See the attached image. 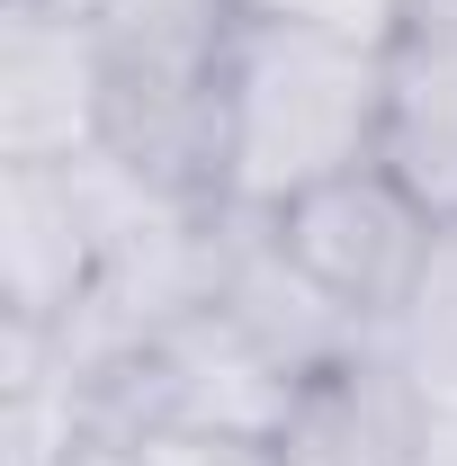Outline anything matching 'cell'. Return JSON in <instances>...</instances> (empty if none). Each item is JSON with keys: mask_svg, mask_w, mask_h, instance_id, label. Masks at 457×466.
Here are the masks:
<instances>
[{"mask_svg": "<svg viewBox=\"0 0 457 466\" xmlns=\"http://www.w3.org/2000/svg\"><path fill=\"white\" fill-rule=\"evenodd\" d=\"M386 55L260 27L233 9L225 108H216V216H279L305 188L377 162Z\"/></svg>", "mask_w": 457, "mask_h": 466, "instance_id": "obj_1", "label": "cell"}, {"mask_svg": "<svg viewBox=\"0 0 457 466\" xmlns=\"http://www.w3.org/2000/svg\"><path fill=\"white\" fill-rule=\"evenodd\" d=\"M99 18V153L216 216L233 0H90Z\"/></svg>", "mask_w": 457, "mask_h": 466, "instance_id": "obj_2", "label": "cell"}, {"mask_svg": "<svg viewBox=\"0 0 457 466\" xmlns=\"http://www.w3.org/2000/svg\"><path fill=\"white\" fill-rule=\"evenodd\" d=\"M296 386L269 350L233 323L225 305H188L179 323H162L153 341H135L126 359L90 368L72 386L81 431H117V440H225V449H279Z\"/></svg>", "mask_w": 457, "mask_h": 466, "instance_id": "obj_3", "label": "cell"}, {"mask_svg": "<svg viewBox=\"0 0 457 466\" xmlns=\"http://www.w3.org/2000/svg\"><path fill=\"white\" fill-rule=\"evenodd\" d=\"M269 233L296 251L305 279H323L359 323L386 332L395 305L412 296V269H421V251H431L440 225H431V207L386 162H368V171H341V179H323V188H305L296 207H279Z\"/></svg>", "mask_w": 457, "mask_h": 466, "instance_id": "obj_4", "label": "cell"}, {"mask_svg": "<svg viewBox=\"0 0 457 466\" xmlns=\"http://www.w3.org/2000/svg\"><path fill=\"white\" fill-rule=\"evenodd\" d=\"M99 153V18L90 0H9L0 18V162Z\"/></svg>", "mask_w": 457, "mask_h": 466, "instance_id": "obj_5", "label": "cell"}, {"mask_svg": "<svg viewBox=\"0 0 457 466\" xmlns=\"http://www.w3.org/2000/svg\"><path fill=\"white\" fill-rule=\"evenodd\" d=\"M216 305L287 377H323L377 341V323H359L323 279L296 269V251L269 233V216H216Z\"/></svg>", "mask_w": 457, "mask_h": 466, "instance_id": "obj_6", "label": "cell"}, {"mask_svg": "<svg viewBox=\"0 0 457 466\" xmlns=\"http://www.w3.org/2000/svg\"><path fill=\"white\" fill-rule=\"evenodd\" d=\"M431 421H440V395L377 332L359 359H341V368L296 386V412H287L269 458L279 466H421Z\"/></svg>", "mask_w": 457, "mask_h": 466, "instance_id": "obj_7", "label": "cell"}, {"mask_svg": "<svg viewBox=\"0 0 457 466\" xmlns=\"http://www.w3.org/2000/svg\"><path fill=\"white\" fill-rule=\"evenodd\" d=\"M377 162L431 207V225H457V0L421 9L386 55V126Z\"/></svg>", "mask_w": 457, "mask_h": 466, "instance_id": "obj_8", "label": "cell"}, {"mask_svg": "<svg viewBox=\"0 0 457 466\" xmlns=\"http://www.w3.org/2000/svg\"><path fill=\"white\" fill-rule=\"evenodd\" d=\"M386 350L431 386V395H457V225L431 233L421 269H412V296L386 323Z\"/></svg>", "mask_w": 457, "mask_h": 466, "instance_id": "obj_9", "label": "cell"}, {"mask_svg": "<svg viewBox=\"0 0 457 466\" xmlns=\"http://www.w3.org/2000/svg\"><path fill=\"white\" fill-rule=\"evenodd\" d=\"M260 27H296V36H332V46H377L395 55L403 27L421 18V0H233Z\"/></svg>", "mask_w": 457, "mask_h": 466, "instance_id": "obj_10", "label": "cell"}, {"mask_svg": "<svg viewBox=\"0 0 457 466\" xmlns=\"http://www.w3.org/2000/svg\"><path fill=\"white\" fill-rule=\"evenodd\" d=\"M55 466H162L153 440H117V431H72Z\"/></svg>", "mask_w": 457, "mask_h": 466, "instance_id": "obj_11", "label": "cell"}, {"mask_svg": "<svg viewBox=\"0 0 457 466\" xmlns=\"http://www.w3.org/2000/svg\"><path fill=\"white\" fill-rule=\"evenodd\" d=\"M421 466H457V395H440V421H431V449Z\"/></svg>", "mask_w": 457, "mask_h": 466, "instance_id": "obj_12", "label": "cell"}, {"mask_svg": "<svg viewBox=\"0 0 457 466\" xmlns=\"http://www.w3.org/2000/svg\"><path fill=\"white\" fill-rule=\"evenodd\" d=\"M440 9H449V0H440Z\"/></svg>", "mask_w": 457, "mask_h": 466, "instance_id": "obj_13", "label": "cell"}]
</instances>
